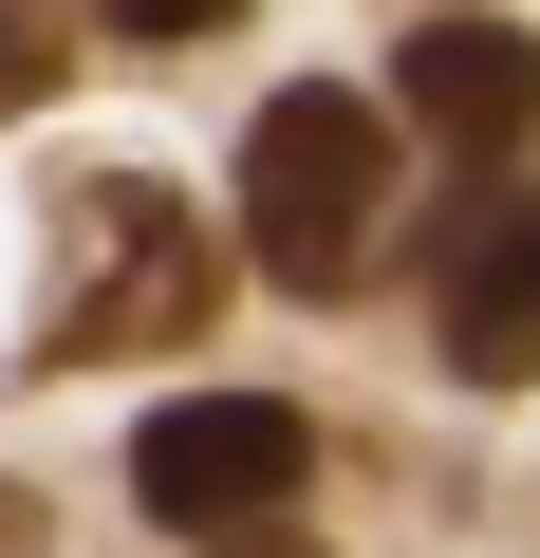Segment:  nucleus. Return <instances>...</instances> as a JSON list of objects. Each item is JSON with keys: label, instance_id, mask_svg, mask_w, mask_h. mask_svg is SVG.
Here are the masks:
<instances>
[{"label": "nucleus", "instance_id": "nucleus-1", "mask_svg": "<svg viewBox=\"0 0 540 558\" xmlns=\"http://www.w3.org/2000/svg\"><path fill=\"white\" fill-rule=\"evenodd\" d=\"M224 317V242L187 223V186L149 168H94L57 186V279H38V373H112V354H168Z\"/></svg>", "mask_w": 540, "mask_h": 558}, {"label": "nucleus", "instance_id": "nucleus-8", "mask_svg": "<svg viewBox=\"0 0 540 558\" xmlns=\"http://www.w3.org/2000/svg\"><path fill=\"white\" fill-rule=\"evenodd\" d=\"M205 558H336V539H317V521H299V502H280V521H224V539H205Z\"/></svg>", "mask_w": 540, "mask_h": 558}, {"label": "nucleus", "instance_id": "nucleus-2", "mask_svg": "<svg viewBox=\"0 0 540 558\" xmlns=\"http://www.w3.org/2000/svg\"><path fill=\"white\" fill-rule=\"evenodd\" d=\"M392 242V112L373 94H261L242 131V260L299 279V299H355Z\"/></svg>", "mask_w": 540, "mask_h": 558}, {"label": "nucleus", "instance_id": "nucleus-3", "mask_svg": "<svg viewBox=\"0 0 540 558\" xmlns=\"http://www.w3.org/2000/svg\"><path fill=\"white\" fill-rule=\"evenodd\" d=\"M317 484V428L280 410V391H168L149 428H131V502L168 521V539H224V521H280Z\"/></svg>", "mask_w": 540, "mask_h": 558}, {"label": "nucleus", "instance_id": "nucleus-6", "mask_svg": "<svg viewBox=\"0 0 540 558\" xmlns=\"http://www.w3.org/2000/svg\"><path fill=\"white\" fill-rule=\"evenodd\" d=\"M75 75V0H0V112H38Z\"/></svg>", "mask_w": 540, "mask_h": 558}, {"label": "nucleus", "instance_id": "nucleus-5", "mask_svg": "<svg viewBox=\"0 0 540 558\" xmlns=\"http://www.w3.org/2000/svg\"><path fill=\"white\" fill-rule=\"evenodd\" d=\"M392 94H410V131H429V149L503 168V149L540 131V38H503V20H410Z\"/></svg>", "mask_w": 540, "mask_h": 558}, {"label": "nucleus", "instance_id": "nucleus-7", "mask_svg": "<svg viewBox=\"0 0 540 558\" xmlns=\"http://www.w3.org/2000/svg\"><path fill=\"white\" fill-rule=\"evenodd\" d=\"M94 20H112L131 57H187V38H224V20H242V0H94Z\"/></svg>", "mask_w": 540, "mask_h": 558}, {"label": "nucleus", "instance_id": "nucleus-4", "mask_svg": "<svg viewBox=\"0 0 540 558\" xmlns=\"http://www.w3.org/2000/svg\"><path fill=\"white\" fill-rule=\"evenodd\" d=\"M447 373L540 391V186H466V223H447Z\"/></svg>", "mask_w": 540, "mask_h": 558}, {"label": "nucleus", "instance_id": "nucleus-9", "mask_svg": "<svg viewBox=\"0 0 540 558\" xmlns=\"http://www.w3.org/2000/svg\"><path fill=\"white\" fill-rule=\"evenodd\" d=\"M0 558H57V521H38V484H0Z\"/></svg>", "mask_w": 540, "mask_h": 558}]
</instances>
